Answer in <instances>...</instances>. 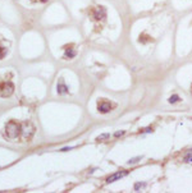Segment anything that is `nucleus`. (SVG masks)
<instances>
[{
	"label": "nucleus",
	"instance_id": "f257e3e1",
	"mask_svg": "<svg viewBox=\"0 0 192 193\" xmlns=\"http://www.w3.org/2000/svg\"><path fill=\"white\" fill-rule=\"evenodd\" d=\"M22 133V124L16 120H9L4 127V137L8 139H16Z\"/></svg>",
	"mask_w": 192,
	"mask_h": 193
},
{
	"label": "nucleus",
	"instance_id": "39448f33",
	"mask_svg": "<svg viewBox=\"0 0 192 193\" xmlns=\"http://www.w3.org/2000/svg\"><path fill=\"white\" fill-rule=\"evenodd\" d=\"M127 174H128L127 171H118V173H115V174H113V175H110L107 179V183H113L115 180H119V179H122L123 177H125Z\"/></svg>",
	"mask_w": 192,
	"mask_h": 193
},
{
	"label": "nucleus",
	"instance_id": "423d86ee",
	"mask_svg": "<svg viewBox=\"0 0 192 193\" xmlns=\"http://www.w3.org/2000/svg\"><path fill=\"white\" fill-rule=\"evenodd\" d=\"M64 58L65 59H72V58H74L76 55V50L73 49V45H67V46H64Z\"/></svg>",
	"mask_w": 192,
	"mask_h": 193
},
{
	"label": "nucleus",
	"instance_id": "9b49d317",
	"mask_svg": "<svg viewBox=\"0 0 192 193\" xmlns=\"http://www.w3.org/2000/svg\"><path fill=\"white\" fill-rule=\"evenodd\" d=\"M141 160V157H135V159H131V160L128 161V164L131 165V164H136V163H138Z\"/></svg>",
	"mask_w": 192,
	"mask_h": 193
},
{
	"label": "nucleus",
	"instance_id": "4468645a",
	"mask_svg": "<svg viewBox=\"0 0 192 193\" xmlns=\"http://www.w3.org/2000/svg\"><path fill=\"white\" fill-rule=\"evenodd\" d=\"M123 134H124V132L121 130V132H115V134H114V136H115V137H119V136H123Z\"/></svg>",
	"mask_w": 192,
	"mask_h": 193
},
{
	"label": "nucleus",
	"instance_id": "7ed1b4c3",
	"mask_svg": "<svg viewBox=\"0 0 192 193\" xmlns=\"http://www.w3.org/2000/svg\"><path fill=\"white\" fill-rule=\"evenodd\" d=\"M14 92V84L10 81H2L0 82V97H9Z\"/></svg>",
	"mask_w": 192,
	"mask_h": 193
},
{
	"label": "nucleus",
	"instance_id": "20e7f679",
	"mask_svg": "<svg viewBox=\"0 0 192 193\" xmlns=\"http://www.w3.org/2000/svg\"><path fill=\"white\" fill-rule=\"evenodd\" d=\"M111 108H113V105H111V102L108 101V100L101 98L97 101V110L100 113H109L111 110Z\"/></svg>",
	"mask_w": 192,
	"mask_h": 193
},
{
	"label": "nucleus",
	"instance_id": "6e6552de",
	"mask_svg": "<svg viewBox=\"0 0 192 193\" xmlns=\"http://www.w3.org/2000/svg\"><path fill=\"white\" fill-rule=\"evenodd\" d=\"M138 41L142 42V44H147V42H150V41H153V38H151L149 35H145V33H142V35H140Z\"/></svg>",
	"mask_w": 192,
	"mask_h": 193
},
{
	"label": "nucleus",
	"instance_id": "f03ea898",
	"mask_svg": "<svg viewBox=\"0 0 192 193\" xmlns=\"http://www.w3.org/2000/svg\"><path fill=\"white\" fill-rule=\"evenodd\" d=\"M89 16L94 19V21H103V19L107 17V9L101 5L92 6V8L89 10Z\"/></svg>",
	"mask_w": 192,
	"mask_h": 193
},
{
	"label": "nucleus",
	"instance_id": "1a4fd4ad",
	"mask_svg": "<svg viewBox=\"0 0 192 193\" xmlns=\"http://www.w3.org/2000/svg\"><path fill=\"white\" fill-rule=\"evenodd\" d=\"M6 54H8V48L2 46V44H0V60H2V59H4V58L6 56Z\"/></svg>",
	"mask_w": 192,
	"mask_h": 193
},
{
	"label": "nucleus",
	"instance_id": "ddd939ff",
	"mask_svg": "<svg viewBox=\"0 0 192 193\" xmlns=\"http://www.w3.org/2000/svg\"><path fill=\"white\" fill-rule=\"evenodd\" d=\"M143 185H145L143 183H137V184L135 185V189H136V191H138V189H140V187L142 188V187H143Z\"/></svg>",
	"mask_w": 192,
	"mask_h": 193
},
{
	"label": "nucleus",
	"instance_id": "2eb2a0df",
	"mask_svg": "<svg viewBox=\"0 0 192 193\" xmlns=\"http://www.w3.org/2000/svg\"><path fill=\"white\" fill-rule=\"evenodd\" d=\"M186 161H192V154H191V155H188V156L186 157Z\"/></svg>",
	"mask_w": 192,
	"mask_h": 193
},
{
	"label": "nucleus",
	"instance_id": "9d476101",
	"mask_svg": "<svg viewBox=\"0 0 192 193\" xmlns=\"http://www.w3.org/2000/svg\"><path fill=\"white\" fill-rule=\"evenodd\" d=\"M177 101H179V97H178L177 95H173V96H170V98H169V102H177Z\"/></svg>",
	"mask_w": 192,
	"mask_h": 193
},
{
	"label": "nucleus",
	"instance_id": "0eeeda50",
	"mask_svg": "<svg viewBox=\"0 0 192 193\" xmlns=\"http://www.w3.org/2000/svg\"><path fill=\"white\" fill-rule=\"evenodd\" d=\"M58 92H59V94H67V92H68V87H67V84H65L63 81H60V82H59L58 83Z\"/></svg>",
	"mask_w": 192,
	"mask_h": 193
},
{
	"label": "nucleus",
	"instance_id": "f8f14e48",
	"mask_svg": "<svg viewBox=\"0 0 192 193\" xmlns=\"http://www.w3.org/2000/svg\"><path fill=\"white\" fill-rule=\"evenodd\" d=\"M109 137H110L109 134H103V136H99V137H97V141H104L105 138H109Z\"/></svg>",
	"mask_w": 192,
	"mask_h": 193
},
{
	"label": "nucleus",
	"instance_id": "dca6fc26",
	"mask_svg": "<svg viewBox=\"0 0 192 193\" xmlns=\"http://www.w3.org/2000/svg\"><path fill=\"white\" fill-rule=\"evenodd\" d=\"M32 2H42V3H45L46 0H32Z\"/></svg>",
	"mask_w": 192,
	"mask_h": 193
}]
</instances>
